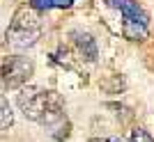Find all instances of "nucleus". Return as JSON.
Returning a JSON list of instances; mask_svg holds the SVG:
<instances>
[{"label": "nucleus", "instance_id": "nucleus-1", "mask_svg": "<svg viewBox=\"0 0 154 142\" xmlns=\"http://www.w3.org/2000/svg\"><path fill=\"white\" fill-rule=\"evenodd\" d=\"M19 105L23 115L32 122L51 126L58 119H62L64 101L58 92L53 90H39V87H28L19 94Z\"/></svg>", "mask_w": 154, "mask_h": 142}, {"label": "nucleus", "instance_id": "nucleus-2", "mask_svg": "<svg viewBox=\"0 0 154 142\" xmlns=\"http://www.w3.org/2000/svg\"><path fill=\"white\" fill-rule=\"evenodd\" d=\"M5 37H7V44L16 51H26L30 46H35L37 39L42 37V19H39L37 9H32V7L19 9L14 14Z\"/></svg>", "mask_w": 154, "mask_h": 142}, {"label": "nucleus", "instance_id": "nucleus-3", "mask_svg": "<svg viewBox=\"0 0 154 142\" xmlns=\"http://www.w3.org/2000/svg\"><path fill=\"white\" fill-rule=\"evenodd\" d=\"M103 2L122 14V34L127 39L138 41V39L147 37L149 16L136 0H103Z\"/></svg>", "mask_w": 154, "mask_h": 142}, {"label": "nucleus", "instance_id": "nucleus-4", "mask_svg": "<svg viewBox=\"0 0 154 142\" xmlns=\"http://www.w3.org/2000/svg\"><path fill=\"white\" fill-rule=\"evenodd\" d=\"M32 62L28 58L14 55V58L2 60V87L5 90H19L21 85L28 83V78L32 76Z\"/></svg>", "mask_w": 154, "mask_h": 142}, {"label": "nucleus", "instance_id": "nucleus-5", "mask_svg": "<svg viewBox=\"0 0 154 142\" xmlns=\"http://www.w3.org/2000/svg\"><path fill=\"white\" fill-rule=\"evenodd\" d=\"M74 44H76L78 55L83 60H88V62H94L97 60V44L88 32H74Z\"/></svg>", "mask_w": 154, "mask_h": 142}, {"label": "nucleus", "instance_id": "nucleus-6", "mask_svg": "<svg viewBox=\"0 0 154 142\" xmlns=\"http://www.w3.org/2000/svg\"><path fill=\"white\" fill-rule=\"evenodd\" d=\"M76 0H32L30 7L32 9H64V7H71Z\"/></svg>", "mask_w": 154, "mask_h": 142}, {"label": "nucleus", "instance_id": "nucleus-7", "mask_svg": "<svg viewBox=\"0 0 154 142\" xmlns=\"http://www.w3.org/2000/svg\"><path fill=\"white\" fill-rule=\"evenodd\" d=\"M0 110H2V122H0V126H2V129H9L12 122H14V115H12V108H9V103H7V99H2Z\"/></svg>", "mask_w": 154, "mask_h": 142}, {"label": "nucleus", "instance_id": "nucleus-8", "mask_svg": "<svg viewBox=\"0 0 154 142\" xmlns=\"http://www.w3.org/2000/svg\"><path fill=\"white\" fill-rule=\"evenodd\" d=\"M131 142H154V140L145 129H136L134 133H131Z\"/></svg>", "mask_w": 154, "mask_h": 142}, {"label": "nucleus", "instance_id": "nucleus-9", "mask_svg": "<svg viewBox=\"0 0 154 142\" xmlns=\"http://www.w3.org/2000/svg\"><path fill=\"white\" fill-rule=\"evenodd\" d=\"M97 142H124L122 138H101V140H97Z\"/></svg>", "mask_w": 154, "mask_h": 142}]
</instances>
